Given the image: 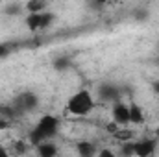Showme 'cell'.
I'll return each instance as SVG.
<instances>
[{
  "label": "cell",
  "instance_id": "cell-1",
  "mask_svg": "<svg viewBox=\"0 0 159 157\" xmlns=\"http://www.w3.org/2000/svg\"><path fill=\"white\" fill-rule=\"evenodd\" d=\"M59 131V118L54 115H44L39 118L35 128L30 131V142L39 146L44 141H52Z\"/></svg>",
  "mask_w": 159,
  "mask_h": 157
},
{
  "label": "cell",
  "instance_id": "cell-2",
  "mask_svg": "<svg viewBox=\"0 0 159 157\" xmlns=\"http://www.w3.org/2000/svg\"><path fill=\"white\" fill-rule=\"evenodd\" d=\"M94 109V98L87 89H81L76 94H72L67 102V111L76 117H87Z\"/></svg>",
  "mask_w": 159,
  "mask_h": 157
},
{
  "label": "cell",
  "instance_id": "cell-3",
  "mask_svg": "<svg viewBox=\"0 0 159 157\" xmlns=\"http://www.w3.org/2000/svg\"><path fill=\"white\" fill-rule=\"evenodd\" d=\"M13 105L17 107V111H19L20 115H22V113H30V111L37 109V105H39V98H37L35 92L26 91V92H20V94L15 98Z\"/></svg>",
  "mask_w": 159,
  "mask_h": 157
},
{
  "label": "cell",
  "instance_id": "cell-4",
  "mask_svg": "<svg viewBox=\"0 0 159 157\" xmlns=\"http://www.w3.org/2000/svg\"><path fill=\"white\" fill-rule=\"evenodd\" d=\"M111 115H113V124H117L119 128H126L129 124V105L120 100L117 104H113Z\"/></svg>",
  "mask_w": 159,
  "mask_h": 157
},
{
  "label": "cell",
  "instance_id": "cell-5",
  "mask_svg": "<svg viewBox=\"0 0 159 157\" xmlns=\"http://www.w3.org/2000/svg\"><path fill=\"white\" fill-rule=\"evenodd\" d=\"M98 98L106 104H117L120 102V89L113 83H104L98 87Z\"/></svg>",
  "mask_w": 159,
  "mask_h": 157
},
{
  "label": "cell",
  "instance_id": "cell-6",
  "mask_svg": "<svg viewBox=\"0 0 159 157\" xmlns=\"http://www.w3.org/2000/svg\"><path fill=\"white\" fill-rule=\"evenodd\" d=\"M157 141L156 139H141L133 142V155L135 157H150L156 152Z\"/></svg>",
  "mask_w": 159,
  "mask_h": 157
},
{
  "label": "cell",
  "instance_id": "cell-7",
  "mask_svg": "<svg viewBox=\"0 0 159 157\" xmlns=\"http://www.w3.org/2000/svg\"><path fill=\"white\" fill-rule=\"evenodd\" d=\"M57 152H59V148L54 141H44L37 146L39 157H57Z\"/></svg>",
  "mask_w": 159,
  "mask_h": 157
},
{
  "label": "cell",
  "instance_id": "cell-8",
  "mask_svg": "<svg viewBox=\"0 0 159 157\" xmlns=\"http://www.w3.org/2000/svg\"><path fill=\"white\" fill-rule=\"evenodd\" d=\"M76 152H78L80 157H96L98 148L93 142H89V141H80L76 144Z\"/></svg>",
  "mask_w": 159,
  "mask_h": 157
},
{
  "label": "cell",
  "instance_id": "cell-9",
  "mask_svg": "<svg viewBox=\"0 0 159 157\" xmlns=\"http://www.w3.org/2000/svg\"><path fill=\"white\" fill-rule=\"evenodd\" d=\"M144 122V111H143V107L139 105V104H135V102H131L129 104V124H143Z\"/></svg>",
  "mask_w": 159,
  "mask_h": 157
},
{
  "label": "cell",
  "instance_id": "cell-10",
  "mask_svg": "<svg viewBox=\"0 0 159 157\" xmlns=\"http://www.w3.org/2000/svg\"><path fill=\"white\" fill-rule=\"evenodd\" d=\"M26 26L30 32H35V30H43V13H35V15H28L26 17Z\"/></svg>",
  "mask_w": 159,
  "mask_h": 157
},
{
  "label": "cell",
  "instance_id": "cell-11",
  "mask_svg": "<svg viewBox=\"0 0 159 157\" xmlns=\"http://www.w3.org/2000/svg\"><path fill=\"white\" fill-rule=\"evenodd\" d=\"M26 9H28L30 15L44 13V9H46V2H43V0H30V2L26 4Z\"/></svg>",
  "mask_w": 159,
  "mask_h": 157
},
{
  "label": "cell",
  "instance_id": "cell-12",
  "mask_svg": "<svg viewBox=\"0 0 159 157\" xmlns=\"http://www.w3.org/2000/svg\"><path fill=\"white\" fill-rule=\"evenodd\" d=\"M17 115H20L17 111V107L13 104H7V105H0V118H6V120H11L15 118Z\"/></svg>",
  "mask_w": 159,
  "mask_h": 157
},
{
  "label": "cell",
  "instance_id": "cell-13",
  "mask_svg": "<svg viewBox=\"0 0 159 157\" xmlns=\"http://www.w3.org/2000/svg\"><path fill=\"white\" fill-rule=\"evenodd\" d=\"M113 135H115V139L120 141L122 144H124V142H131V139H133V131L128 129V128H120V129H117Z\"/></svg>",
  "mask_w": 159,
  "mask_h": 157
},
{
  "label": "cell",
  "instance_id": "cell-14",
  "mask_svg": "<svg viewBox=\"0 0 159 157\" xmlns=\"http://www.w3.org/2000/svg\"><path fill=\"white\" fill-rule=\"evenodd\" d=\"M69 67H70V59H69V57H57V59L54 61V69L59 70V72L67 70Z\"/></svg>",
  "mask_w": 159,
  "mask_h": 157
},
{
  "label": "cell",
  "instance_id": "cell-15",
  "mask_svg": "<svg viewBox=\"0 0 159 157\" xmlns=\"http://www.w3.org/2000/svg\"><path fill=\"white\" fill-rule=\"evenodd\" d=\"M120 157H133V142H124L120 148Z\"/></svg>",
  "mask_w": 159,
  "mask_h": 157
},
{
  "label": "cell",
  "instance_id": "cell-16",
  "mask_svg": "<svg viewBox=\"0 0 159 157\" xmlns=\"http://www.w3.org/2000/svg\"><path fill=\"white\" fill-rule=\"evenodd\" d=\"M54 19H56V15H54V13H46V11H44V13H43V30H44V28H48V26L54 22Z\"/></svg>",
  "mask_w": 159,
  "mask_h": 157
},
{
  "label": "cell",
  "instance_id": "cell-17",
  "mask_svg": "<svg viewBox=\"0 0 159 157\" xmlns=\"http://www.w3.org/2000/svg\"><path fill=\"white\" fill-rule=\"evenodd\" d=\"M20 11H22V6H19V4H11V6L6 7V13L7 15H19Z\"/></svg>",
  "mask_w": 159,
  "mask_h": 157
},
{
  "label": "cell",
  "instance_id": "cell-18",
  "mask_svg": "<svg viewBox=\"0 0 159 157\" xmlns=\"http://www.w3.org/2000/svg\"><path fill=\"white\" fill-rule=\"evenodd\" d=\"M96 157H119V155L113 150H109V148H102V150H98Z\"/></svg>",
  "mask_w": 159,
  "mask_h": 157
},
{
  "label": "cell",
  "instance_id": "cell-19",
  "mask_svg": "<svg viewBox=\"0 0 159 157\" xmlns=\"http://www.w3.org/2000/svg\"><path fill=\"white\" fill-rule=\"evenodd\" d=\"M26 150H28L26 142H22V141L15 142V152H17V154H26Z\"/></svg>",
  "mask_w": 159,
  "mask_h": 157
},
{
  "label": "cell",
  "instance_id": "cell-20",
  "mask_svg": "<svg viewBox=\"0 0 159 157\" xmlns=\"http://www.w3.org/2000/svg\"><path fill=\"white\" fill-rule=\"evenodd\" d=\"M9 128H11V122L6 120V118H0V131H6V129H9Z\"/></svg>",
  "mask_w": 159,
  "mask_h": 157
},
{
  "label": "cell",
  "instance_id": "cell-21",
  "mask_svg": "<svg viewBox=\"0 0 159 157\" xmlns=\"http://www.w3.org/2000/svg\"><path fill=\"white\" fill-rule=\"evenodd\" d=\"M9 52H11V48H9L7 44H0V57H6V56H9Z\"/></svg>",
  "mask_w": 159,
  "mask_h": 157
},
{
  "label": "cell",
  "instance_id": "cell-22",
  "mask_svg": "<svg viewBox=\"0 0 159 157\" xmlns=\"http://www.w3.org/2000/svg\"><path fill=\"white\" fill-rule=\"evenodd\" d=\"M152 89H154V92H156V94H159V79L152 83Z\"/></svg>",
  "mask_w": 159,
  "mask_h": 157
},
{
  "label": "cell",
  "instance_id": "cell-23",
  "mask_svg": "<svg viewBox=\"0 0 159 157\" xmlns=\"http://www.w3.org/2000/svg\"><path fill=\"white\" fill-rule=\"evenodd\" d=\"M0 157H9V154H7V150H6L4 146H0Z\"/></svg>",
  "mask_w": 159,
  "mask_h": 157
},
{
  "label": "cell",
  "instance_id": "cell-24",
  "mask_svg": "<svg viewBox=\"0 0 159 157\" xmlns=\"http://www.w3.org/2000/svg\"><path fill=\"white\" fill-rule=\"evenodd\" d=\"M157 63H159V57H157Z\"/></svg>",
  "mask_w": 159,
  "mask_h": 157
}]
</instances>
